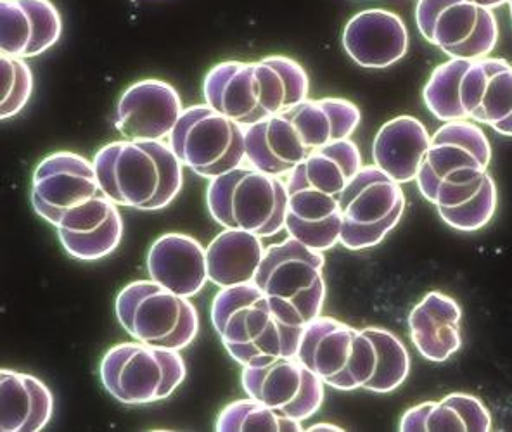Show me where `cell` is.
I'll return each instance as SVG.
<instances>
[{
  "mask_svg": "<svg viewBox=\"0 0 512 432\" xmlns=\"http://www.w3.org/2000/svg\"><path fill=\"white\" fill-rule=\"evenodd\" d=\"M308 94L307 71L288 56H267L253 63L224 61L213 66L203 82L206 104L243 127L307 101Z\"/></svg>",
  "mask_w": 512,
  "mask_h": 432,
  "instance_id": "obj_1",
  "label": "cell"
},
{
  "mask_svg": "<svg viewBox=\"0 0 512 432\" xmlns=\"http://www.w3.org/2000/svg\"><path fill=\"white\" fill-rule=\"evenodd\" d=\"M104 196L120 208L165 210L184 187V165L165 140H116L94 156Z\"/></svg>",
  "mask_w": 512,
  "mask_h": 432,
  "instance_id": "obj_2",
  "label": "cell"
},
{
  "mask_svg": "<svg viewBox=\"0 0 512 432\" xmlns=\"http://www.w3.org/2000/svg\"><path fill=\"white\" fill-rule=\"evenodd\" d=\"M492 163V144L471 120L443 123L431 135L416 184L436 208H455L480 192Z\"/></svg>",
  "mask_w": 512,
  "mask_h": 432,
  "instance_id": "obj_3",
  "label": "cell"
},
{
  "mask_svg": "<svg viewBox=\"0 0 512 432\" xmlns=\"http://www.w3.org/2000/svg\"><path fill=\"white\" fill-rule=\"evenodd\" d=\"M210 315L225 351L241 367L269 356H298L303 329L282 324L255 282L222 287Z\"/></svg>",
  "mask_w": 512,
  "mask_h": 432,
  "instance_id": "obj_4",
  "label": "cell"
},
{
  "mask_svg": "<svg viewBox=\"0 0 512 432\" xmlns=\"http://www.w3.org/2000/svg\"><path fill=\"white\" fill-rule=\"evenodd\" d=\"M324 265V253L288 236L265 249L253 282L269 299L272 312L282 324L305 329L320 317L326 303Z\"/></svg>",
  "mask_w": 512,
  "mask_h": 432,
  "instance_id": "obj_5",
  "label": "cell"
},
{
  "mask_svg": "<svg viewBox=\"0 0 512 432\" xmlns=\"http://www.w3.org/2000/svg\"><path fill=\"white\" fill-rule=\"evenodd\" d=\"M289 192L286 180L243 165L210 180L206 206L224 229L274 237L286 230Z\"/></svg>",
  "mask_w": 512,
  "mask_h": 432,
  "instance_id": "obj_6",
  "label": "cell"
},
{
  "mask_svg": "<svg viewBox=\"0 0 512 432\" xmlns=\"http://www.w3.org/2000/svg\"><path fill=\"white\" fill-rule=\"evenodd\" d=\"M115 312L128 336L139 343L182 351L198 337L196 306L151 279L123 287L116 296Z\"/></svg>",
  "mask_w": 512,
  "mask_h": 432,
  "instance_id": "obj_7",
  "label": "cell"
},
{
  "mask_svg": "<svg viewBox=\"0 0 512 432\" xmlns=\"http://www.w3.org/2000/svg\"><path fill=\"white\" fill-rule=\"evenodd\" d=\"M298 360L329 388L364 389L378 369V348L364 329L320 317L305 325Z\"/></svg>",
  "mask_w": 512,
  "mask_h": 432,
  "instance_id": "obj_8",
  "label": "cell"
},
{
  "mask_svg": "<svg viewBox=\"0 0 512 432\" xmlns=\"http://www.w3.org/2000/svg\"><path fill=\"white\" fill-rule=\"evenodd\" d=\"M104 389L123 405H149L170 398L186 381L179 351L128 341L104 353L99 367Z\"/></svg>",
  "mask_w": 512,
  "mask_h": 432,
  "instance_id": "obj_9",
  "label": "cell"
},
{
  "mask_svg": "<svg viewBox=\"0 0 512 432\" xmlns=\"http://www.w3.org/2000/svg\"><path fill=\"white\" fill-rule=\"evenodd\" d=\"M168 144L184 168L206 180L246 165V127L206 102L184 109Z\"/></svg>",
  "mask_w": 512,
  "mask_h": 432,
  "instance_id": "obj_10",
  "label": "cell"
},
{
  "mask_svg": "<svg viewBox=\"0 0 512 432\" xmlns=\"http://www.w3.org/2000/svg\"><path fill=\"white\" fill-rule=\"evenodd\" d=\"M343 227L340 244L350 251L379 246L405 211L402 184L376 165L362 166L340 197Z\"/></svg>",
  "mask_w": 512,
  "mask_h": 432,
  "instance_id": "obj_11",
  "label": "cell"
},
{
  "mask_svg": "<svg viewBox=\"0 0 512 432\" xmlns=\"http://www.w3.org/2000/svg\"><path fill=\"white\" fill-rule=\"evenodd\" d=\"M416 25L450 59L488 58L499 44L497 16L474 0H417Z\"/></svg>",
  "mask_w": 512,
  "mask_h": 432,
  "instance_id": "obj_12",
  "label": "cell"
},
{
  "mask_svg": "<svg viewBox=\"0 0 512 432\" xmlns=\"http://www.w3.org/2000/svg\"><path fill=\"white\" fill-rule=\"evenodd\" d=\"M244 393L289 419H310L319 412L326 384L298 356H269L244 365Z\"/></svg>",
  "mask_w": 512,
  "mask_h": 432,
  "instance_id": "obj_13",
  "label": "cell"
},
{
  "mask_svg": "<svg viewBox=\"0 0 512 432\" xmlns=\"http://www.w3.org/2000/svg\"><path fill=\"white\" fill-rule=\"evenodd\" d=\"M101 192L94 161L82 154L71 151L49 154L33 172V210L54 227L63 213Z\"/></svg>",
  "mask_w": 512,
  "mask_h": 432,
  "instance_id": "obj_14",
  "label": "cell"
},
{
  "mask_svg": "<svg viewBox=\"0 0 512 432\" xmlns=\"http://www.w3.org/2000/svg\"><path fill=\"white\" fill-rule=\"evenodd\" d=\"M182 113V99L172 83L149 78L123 92L116 106L115 128L123 139L165 140Z\"/></svg>",
  "mask_w": 512,
  "mask_h": 432,
  "instance_id": "obj_15",
  "label": "cell"
},
{
  "mask_svg": "<svg viewBox=\"0 0 512 432\" xmlns=\"http://www.w3.org/2000/svg\"><path fill=\"white\" fill-rule=\"evenodd\" d=\"M118 208L101 192L63 213L56 230L66 255L97 261L115 253L123 239V218Z\"/></svg>",
  "mask_w": 512,
  "mask_h": 432,
  "instance_id": "obj_16",
  "label": "cell"
},
{
  "mask_svg": "<svg viewBox=\"0 0 512 432\" xmlns=\"http://www.w3.org/2000/svg\"><path fill=\"white\" fill-rule=\"evenodd\" d=\"M409 30L402 16L386 9H365L343 30V47L365 70H386L407 56Z\"/></svg>",
  "mask_w": 512,
  "mask_h": 432,
  "instance_id": "obj_17",
  "label": "cell"
},
{
  "mask_svg": "<svg viewBox=\"0 0 512 432\" xmlns=\"http://www.w3.org/2000/svg\"><path fill=\"white\" fill-rule=\"evenodd\" d=\"M61 35L63 18L52 0H0V54L37 58Z\"/></svg>",
  "mask_w": 512,
  "mask_h": 432,
  "instance_id": "obj_18",
  "label": "cell"
},
{
  "mask_svg": "<svg viewBox=\"0 0 512 432\" xmlns=\"http://www.w3.org/2000/svg\"><path fill=\"white\" fill-rule=\"evenodd\" d=\"M146 268L149 279L184 298L201 293L210 280L205 246L180 232L163 234L151 244Z\"/></svg>",
  "mask_w": 512,
  "mask_h": 432,
  "instance_id": "obj_19",
  "label": "cell"
},
{
  "mask_svg": "<svg viewBox=\"0 0 512 432\" xmlns=\"http://www.w3.org/2000/svg\"><path fill=\"white\" fill-rule=\"evenodd\" d=\"M462 310L454 298L431 291L409 315L410 339L424 360L442 363L461 350Z\"/></svg>",
  "mask_w": 512,
  "mask_h": 432,
  "instance_id": "obj_20",
  "label": "cell"
},
{
  "mask_svg": "<svg viewBox=\"0 0 512 432\" xmlns=\"http://www.w3.org/2000/svg\"><path fill=\"white\" fill-rule=\"evenodd\" d=\"M431 135L416 116L402 115L386 121L372 142L374 165L398 184L414 182L421 172Z\"/></svg>",
  "mask_w": 512,
  "mask_h": 432,
  "instance_id": "obj_21",
  "label": "cell"
},
{
  "mask_svg": "<svg viewBox=\"0 0 512 432\" xmlns=\"http://www.w3.org/2000/svg\"><path fill=\"white\" fill-rule=\"evenodd\" d=\"M52 413L54 396L44 382L16 370H0V431H42Z\"/></svg>",
  "mask_w": 512,
  "mask_h": 432,
  "instance_id": "obj_22",
  "label": "cell"
},
{
  "mask_svg": "<svg viewBox=\"0 0 512 432\" xmlns=\"http://www.w3.org/2000/svg\"><path fill=\"white\" fill-rule=\"evenodd\" d=\"M343 213L340 196L301 189L289 192L286 232L308 248L326 253L340 244Z\"/></svg>",
  "mask_w": 512,
  "mask_h": 432,
  "instance_id": "obj_23",
  "label": "cell"
},
{
  "mask_svg": "<svg viewBox=\"0 0 512 432\" xmlns=\"http://www.w3.org/2000/svg\"><path fill=\"white\" fill-rule=\"evenodd\" d=\"M362 166L359 146L352 139L336 140L308 154L284 180L288 192L312 189L341 197Z\"/></svg>",
  "mask_w": 512,
  "mask_h": 432,
  "instance_id": "obj_24",
  "label": "cell"
},
{
  "mask_svg": "<svg viewBox=\"0 0 512 432\" xmlns=\"http://www.w3.org/2000/svg\"><path fill=\"white\" fill-rule=\"evenodd\" d=\"M265 249L262 237L225 229L206 248L210 282L220 289L250 284L262 265Z\"/></svg>",
  "mask_w": 512,
  "mask_h": 432,
  "instance_id": "obj_25",
  "label": "cell"
},
{
  "mask_svg": "<svg viewBox=\"0 0 512 432\" xmlns=\"http://www.w3.org/2000/svg\"><path fill=\"white\" fill-rule=\"evenodd\" d=\"M471 121L512 137V64L506 59L485 58L480 101Z\"/></svg>",
  "mask_w": 512,
  "mask_h": 432,
  "instance_id": "obj_26",
  "label": "cell"
},
{
  "mask_svg": "<svg viewBox=\"0 0 512 432\" xmlns=\"http://www.w3.org/2000/svg\"><path fill=\"white\" fill-rule=\"evenodd\" d=\"M217 432H300V420L289 419L286 415L263 405L262 401L248 400L232 401L231 405L218 413L215 422Z\"/></svg>",
  "mask_w": 512,
  "mask_h": 432,
  "instance_id": "obj_27",
  "label": "cell"
},
{
  "mask_svg": "<svg viewBox=\"0 0 512 432\" xmlns=\"http://www.w3.org/2000/svg\"><path fill=\"white\" fill-rule=\"evenodd\" d=\"M471 61L468 59H448L447 63L436 66L423 90L424 104L431 115L442 123L468 120L461 106L459 89L462 75Z\"/></svg>",
  "mask_w": 512,
  "mask_h": 432,
  "instance_id": "obj_28",
  "label": "cell"
},
{
  "mask_svg": "<svg viewBox=\"0 0 512 432\" xmlns=\"http://www.w3.org/2000/svg\"><path fill=\"white\" fill-rule=\"evenodd\" d=\"M378 348V369L364 389L388 394L400 388L410 374V355L402 339L383 327L364 329Z\"/></svg>",
  "mask_w": 512,
  "mask_h": 432,
  "instance_id": "obj_29",
  "label": "cell"
},
{
  "mask_svg": "<svg viewBox=\"0 0 512 432\" xmlns=\"http://www.w3.org/2000/svg\"><path fill=\"white\" fill-rule=\"evenodd\" d=\"M497 203H499L497 185L492 175L488 173L480 192L469 201L455 208H436V210L448 227L459 232H478L492 222L497 211Z\"/></svg>",
  "mask_w": 512,
  "mask_h": 432,
  "instance_id": "obj_30",
  "label": "cell"
},
{
  "mask_svg": "<svg viewBox=\"0 0 512 432\" xmlns=\"http://www.w3.org/2000/svg\"><path fill=\"white\" fill-rule=\"evenodd\" d=\"M0 116L2 120L20 115L33 94L32 68L25 59L0 54Z\"/></svg>",
  "mask_w": 512,
  "mask_h": 432,
  "instance_id": "obj_31",
  "label": "cell"
},
{
  "mask_svg": "<svg viewBox=\"0 0 512 432\" xmlns=\"http://www.w3.org/2000/svg\"><path fill=\"white\" fill-rule=\"evenodd\" d=\"M443 401L452 405L457 412L461 413L468 431H492V415H490L488 408L483 405L480 398L468 393H452L445 396Z\"/></svg>",
  "mask_w": 512,
  "mask_h": 432,
  "instance_id": "obj_32",
  "label": "cell"
},
{
  "mask_svg": "<svg viewBox=\"0 0 512 432\" xmlns=\"http://www.w3.org/2000/svg\"><path fill=\"white\" fill-rule=\"evenodd\" d=\"M426 431H468L466 422L462 420L461 413L445 401H435L426 422Z\"/></svg>",
  "mask_w": 512,
  "mask_h": 432,
  "instance_id": "obj_33",
  "label": "cell"
},
{
  "mask_svg": "<svg viewBox=\"0 0 512 432\" xmlns=\"http://www.w3.org/2000/svg\"><path fill=\"white\" fill-rule=\"evenodd\" d=\"M435 401H426L421 405L410 408L404 413V417L400 420V431L402 432H423L426 431V422Z\"/></svg>",
  "mask_w": 512,
  "mask_h": 432,
  "instance_id": "obj_34",
  "label": "cell"
},
{
  "mask_svg": "<svg viewBox=\"0 0 512 432\" xmlns=\"http://www.w3.org/2000/svg\"><path fill=\"white\" fill-rule=\"evenodd\" d=\"M308 432H317V431H343L340 426H333V424H315V426H310L308 429H305Z\"/></svg>",
  "mask_w": 512,
  "mask_h": 432,
  "instance_id": "obj_35",
  "label": "cell"
},
{
  "mask_svg": "<svg viewBox=\"0 0 512 432\" xmlns=\"http://www.w3.org/2000/svg\"><path fill=\"white\" fill-rule=\"evenodd\" d=\"M476 4L487 7V9H497V7L504 6L509 0H474Z\"/></svg>",
  "mask_w": 512,
  "mask_h": 432,
  "instance_id": "obj_36",
  "label": "cell"
},
{
  "mask_svg": "<svg viewBox=\"0 0 512 432\" xmlns=\"http://www.w3.org/2000/svg\"><path fill=\"white\" fill-rule=\"evenodd\" d=\"M507 4H509V9H511V20H512V0H509V2H507Z\"/></svg>",
  "mask_w": 512,
  "mask_h": 432,
  "instance_id": "obj_37",
  "label": "cell"
}]
</instances>
